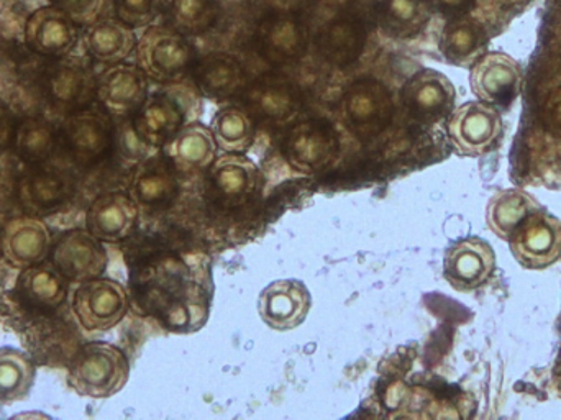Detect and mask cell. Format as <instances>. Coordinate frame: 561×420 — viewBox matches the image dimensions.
Instances as JSON below:
<instances>
[{
  "instance_id": "cell-26",
  "label": "cell",
  "mask_w": 561,
  "mask_h": 420,
  "mask_svg": "<svg viewBox=\"0 0 561 420\" xmlns=\"http://www.w3.org/2000/svg\"><path fill=\"white\" fill-rule=\"evenodd\" d=\"M72 193V180L61 170L38 168L19 183V200L33 214L58 209Z\"/></svg>"
},
{
  "instance_id": "cell-30",
  "label": "cell",
  "mask_w": 561,
  "mask_h": 420,
  "mask_svg": "<svg viewBox=\"0 0 561 420\" xmlns=\"http://www.w3.org/2000/svg\"><path fill=\"white\" fill-rule=\"evenodd\" d=\"M431 15V0H381L376 22L389 38L408 39L425 29Z\"/></svg>"
},
{
  "instance_id": "cell-31",
  "label": "cell",
  "mask_w": 561,
  "mask_h": 420,
  "mask_svg": "<svg viewBox=\"0 0 561 420\" xmlns=\"http://www.w3.org/2000/svg\"><path fill=\"white\" fill-rule=\"evenodd\" d=\"M66 277L56 270L55 264L38 263L23 268L20 274L19 293L23 299L39 309H56L68 296Z\"/></svg>"
},
{
  "instance_id": "cell-37",
  "label": "cell",
  "mask_w": 561,
  "mask_h": 420,
  "mask_svg": "<svg viewBox=\"0 0 561 420\" xmlns=\"http://www.w3.org/2000/svg\"><path fill=\"white\" fill-rule=\"evenodd\" d=\"M111 2L115 19L131 29L150 26L163 9L161 0H111Z\"/></svg>"
},
{
  "instance_id": "cell-34",
  "label": "cell",
  "mask_w": 561,
  "mask_h": 420,
  "mask_svg": "<svg viewBox=\"0 0 561 420\" xmlns=\"http://www.w3.org/2000/svg\"><path fill=\"white\" fill-rule=\"evenodd\" d=\"M163 12L171 29L196 36L216 25L220 7L217 0H163Z\"/></svg>"
},
{
  "instance_id": "cell-11",
  "label": "cell",
  "mask_w": 561,
  "mask_h": 420,
  "mask_svg": "<svg viewBox=\"0 0 561 420\" xmlns=\"http://www.w3.org/2000/svg\"><path fill=\"white\" fill-rule=\"evenodd\" d=\"M95 98L115 117L135 115L148 99V76L138 65H111L99 76Z\"/></svg>"
},
{
  "instance_id": "cell-27",
  "label": "cell",
  "mask_w": 561,
  "mask_h": 420,
  "mask_svg": "<svg viewBox=\"0 0 561 420\" xmlns=\"http://www.w3.org/2000/svg\"><path fill=\"white\" fill-rule=\"evenodd\" d=\"M247 104L253 114L270 122L289 121L299 111V92L280 76H265L247 91Z\"/></svg>"
},
{
  "instance_id": "cell-8",
  "label": "cell",
  "mask_w": 561,
  "mask_h": 420,
  "mask_svg": "<svg viewBox=\"0 0 561 420\" xmlns=\"http://www.w3.org/2000/svg\"><path fill=\"white\" fill-rule=\"evenodd\" d=\"M209 170L216 200L227 209L247 206L262 191V171L242 154H226L216 158Z\"/></svg>"
},
{
  "instance_id": "cell-21",
  "label": "cell",
  "mask_w": 561,
  "mask_h": 420,
  "mask_svg": "<svg viewBox=\"0 0 561 420\" xmlns=\"http://www.w3.org/2000/svg\"><path fill=\"white\" fill-rule=\"evenodd\" d=\"M138 220V204L122 193L102 194L85 215L88 230L101 241L117 243L134 231Z\"/></svg>"
},
{
  "instance_id": "cell-17",
  "label": "cell",
  "mask_w": 561,
  "mask_h": 420,
  "mask_svg": "<svg viewBox=\"0 0 561 420\" xmlns=\"http://www.w3.org/2000/svg\"><path fill=\"white\" fill-rule=\"evenodd\" d=\"M25 39L26 45L38 55L61 58L75 48L78 26L59 7H42L26 22Z\"/></svg>"
},
{
  "instance_id": "cell-28",
  "label": "cell",
  "mask_w": 561,
  "mask_h": 420,
  "mask_svg": "<svg viewBox=\"0 0 561 420\" xmlns=\"http://www.w3.org/2000/svg\"><path fill=\"white\" fill-rule=\"evenodd\" d=\"M486 30L467 15L451 16L442 30L440 52L450 65L468 68L484 55Z\"/></svg>"
},
{
  "instance_id": "cell-23",
  "label": "cell",
  "mask_w": 561,
  "mask_h": 420,
  "mask_svg": "<svg viewBox=\"0 0 561 420\" xmlns=\"http://www.w3.org/2000/svg\"><path fill=\"white\" fill-rule=\"evenodd\" d=\"M366 43V26L359 16L340 13L330 19L317 35V48L330 65H352L359 58Z\"/></svg>"
},
{
  "instance_id": "cell-15",
  "label": "cell",
  "mask_w": 561,
  "mask_h": 420,
  "mask_svg": "<svg viewBox=\"0 0 561 420\" xmlns=\"http://www.w3.org/2000/svg\"><path fill=\"white\" fill-rule=\"evenodd\" d=\"M53 264L66 280L82 283L102 276L107 268V251L91 231L71 230L56 243Z\"/></svg>"
},
{
  "instance_id": "cell-10",
  "label": "cell",
  "mask_w": 561,
  "mask_h": 420,
  "mask_svg": "<svg viewBox=\"0 0 561 420\" xmlns=\"http://www.w3.org/2000/svg\"><path fill=\"white\" fill-rule=\"evenodd\" d=\"M402 104L415 121L432 124L454 111L455 86L444 72L422 69L402 88Z\"/></svg>"
},
{
  "instance_id": "cell-41",
  "label": "cell",
  "mask_w": 561,
  "mask_h": 420,
  "mask_svg": "<svg viewBox=\"0 0 561 420\" xmlns=\"http://www.w3.org/2000/svg\"><path fill=\"white\" fill-rule=\"evenodd\" d=\"M275 12L299 13L306 10L313 0H266Z\"/></svg>"
},
{
  "instance_id": "cell-35",
  "label": "cell",
  "mask_w": 561,
  "mask_h": 420,
  "mask_svg": "<svg viewBox=\"0 0 561 420\" xmlns=\"http://www.w3.org/2000/svg\"><path fill=\"white\" fill-rule=\"evenodd\" d=\"M217 147L226 154H243L249 150L255 138V124L252 115L242 107L222 109L214 115L210 124Z\"/></svg>"
},
{
  "instance_id": "cell-40",
  "label": "cell",
  "mask_w": 561,
  "mask_h": 420,
  "mask_svg": "<svg viewBox=\"0 0 561 420\" xmlns=\"http://www.w3.org/2000/svg\"><path fill=\"white\" fill-rule=\"evenodd\" d=\"M442 13L450 16L465 15L473 7L474 0H431Z\"/></svg>"
},
{
  "instance_id": "cell-12",
  "label": "cell",
  "mask_w": 561,
  "mask_h": 420,
  "mask_svg": "<svg viewBox=\"0 0 561 420\" xmlns=\"http://www.w3.org/2000/svg\"><path fill=\"white\" fill-rule=\"evenodd\" d=\"M62 137L69 154L78 163L92 164L107 155L114 145V125L102 112L79 109L62 124Z\"/></svg>"
},
{
  "instance_id": "cell-6",
  "label": "cell",
  "mask_w": 561,
  "mask_h": 420,
  "mask_svg": "<svg viewBox=\"0 0 561 420\" xmlns=\"http://www.w3.org/2000/svg\"><path fill=\"white\" fill-rule=\"evenodd\" d=\"M514 258L530 270H542L561 258V220L549 212L530 214L510 237Z\"/></svg>"
},
{
  "instance_id": "cell-20",
  "label": "cell",
  "mask_w": 561,
  "mask_h": 420,
  "mask_svg": "<svg viewBox=\"0 0 561 420\" xmlns=\"http://www.w3.org/2000/svg\"><path fill=\"white\" fill-rule=\"evenodd\" d=\"M217 141L213 130L199 122L183 125L167 144L163 155L180 173L209 170L217 158Z\"/></svg>"
},
{
  "instance_id": "cell-39",
  "label": "cell",
  "mask_w": 561,
  "mask_h": 420,
  "mask_svg": "<svg viewBox=\"0 0 561 420\" xmlns=\"http://www.w3.org/2000/svg\"><path fill=\"white\" fill-rule=\"evenodd\" d=\"M15 130L12 114L0 105V151L5 150L12 144Z\"/></svg>"
},
{
  "instance_id": "cell-5",
  "label": "cell",
  "mask_w": 561,
  "mask_h": 420,
  "mask_svg": "<svg viewBox=\"0 0 561 420\" xmlns=\"http://www.w3.org/2000/svg\"><path fill=\"white\" fill-rule=\"evenodd\" d=\"M448 137L465 157H480L494 148L503 134L500 109L483 101L465 102L448 115Z\"/></svg>"
},
{
  "instance_id": "cell-4",
  "label": "cell",
  "mask_w": 561,
  "mask_h": 420,
  "mask_svg": "<svg viewBox=\"0 0 561 420\" xmlns=\"http://www.w3.org/2000/svg\"><path fill=\"white\" fill-rule=\"evenodd\" d=\"M128 304L124 284L101 276L78 283L71 300L76 319L89 332H104L121 323Z\"/></svg>"
},
{
  "instance_id": "cell-2",
  "label": "cell",
  "mask_w": 561,
  "mask_h": 420,
  "mask_svg": "<svg viewBox=\"0 0 561 420\" xmlns=\"http://www.w3.org/2000/svg\"><path fill=\"white\" fill-rule=\"evenodd\" d=\"M196 49L183 33L171 26L150 25L137 43V65L141 71L163 84L181 81L193 71Z\"/></svg>"
},
{
  "instance_id": "cell-22",
  "label": "cell",
  "mask_w": 561,
  "mask_h": 420,
  "mask_svg": "<svg viewBox=\"0 0 561 420\" xmlns=\"http://www.w3.org/2000/svg\"><path fill=\"white\" fill-rule=\"evenodd\" d=\"M98 81L91 69L78 61H58L46 71L45 92L62 111H79L91 102Z\"/></svg>"
},
{
  "instance_id": "cell-38",
  "label": "cell",
  "mask_w": 561,
  "mask_h": 420,
  "mask_svg": "<svg viewBox=\"0 0 561 420\" xmlns=\"http://www.w3.org/2000/svg\"><path fill=\"white\" fill-rule=\"evenodd\" d=\"M543 118H546L547 127L553 134L561 137V88L556 89L552 94L547 98L546 105H543Z\"/></svg>"
},
{
  "instance_id": "cell-33",
  "label": "cell",
  "mask_w": 561,
  "mask_h": 420,
  "mask_svg": "<svg viewBox=\"0 0 561 420\" xmlns=\"http://www.w3.org/2000/svg\"><path fill=\"white\" fill-rule=\"evenodd\" d=\"M32 359L12 347L0 349V405H13L28 398L35 383Z\"/></svg>"
},
{
  "instance_id": "cell-25",
  "label": "cell",
  "mask_w": 561,
  "mask_h": 420,
  "mask_svg": "<svg viewBox=\"0 0 561 420\" xmlns=\"http://www.w3.org/2000/svg\"><path fill=\"white\" fill-rule=\"evenodd\" d=\"M176 193V170L164 155H153L138 163L130 184V197L138 206H167Z\"/></svg>"
},
{
  "instance_id": "cell-16",
  "label": "cell",
  "mask_w": 561,
  "mask_h": 420,
  "mask_svg": "<svg viewBox=\"0 0 561 420\" xmlns=\"http://www.w3.org/2000/svg\"><path fill=\"white\" fill-rule=\"evenodd\" d=\"M310 299L306 284L279 280L263 290L259 297V314L273 330L297 329L309 316Z\"/></svg>"
},
{
  "instance_id": "cell-24",
  "label": "cell",
  "mask_w": 561,
  "mask_h": 420,
  "mask_svg": "<svg viewBox=\"0 0 561 420\" xmlns=\"http://www.w3.org/2000/svg\"><path fill=\"white\" fill-rule=\"evenodd\" d=\"M197 89L210 99H227L245 89L247 72L233 55L214 52L197 59L193 66Z\"/></svg>"
},
{
  "instance_id": "cell-29",
  "label": "cell",
  "mask_w": 561,
  "mask_h": 420,
  "mask_svg": "<svg viewBox=\"0 0 561 420\" xmlns=\"http://www.w3.org/2000/svg\"><path fill=\"white\" fill-rule=\"evenodd\" d=\"M85 49L95 61L117 65L137 48L134 29L118 19L92 23L84 36Z\"/></svg>"
},
{
  "instance_id": "cell-9",
  "label": "cell",
  "mask_w": 561,
  "mask_h": 420,
  "mask_svg": "<svg viewBox=\"0 0 561 420\" xmlns=\"http://www.w3.org/2000/svg\"><path fill=\"white\" fill-rule=\"evenodd\" d=\"M283 150L294 170L319 173L335 160L339 144L329 125L319 121H302L287 132Z\"/></svg>"
},
{
  "instance_id": "cell-36",
  "label": "cell",
  "mask_w": 561,
  "mask_h": 420,
  "mask_svg": "<svg viewBox=\"0 0 561 420\" xmlns=\"http://www.w3.org/2000/svg\"><path fill=\"white\" fill-rule=\"evenodd\" d=\"M13 141L23 161L39 164L55 150L56 130L46 118L28 117L16 127Z\"/></svg>"
},
{
  "instance_id": "cell-13",
  "label": "cell",
  "mask_w": 561,
  "mask_h": 420,
  "mask_svg": "<svg viewBox=\"0 0 561 420\" xmlns=\"http://www.w3.org/2000/svg\"><path fill=\"white\" fill-rule=\"evenodd\" d=\"M496 268L493 247L481 238L470 237L448 248L444 258V276L454 290L468 293L483 286Z\"/></svg>"
},
{
  "instance_id": "cell-3",
  "label": "cell",
  "mask_w": 561,
  "mask_h": 420,
  "mask_svg": "<svg viewBox=\"0 0 561 420\" xmlns=\"http://www.w3.org/2000/svg\"><path fill=\"white\" fill-rule=\"evenodd\" d=\"M346 127L362 140H371L388 130L394 117L391 92L378 79L362 78L346 88L342 98Z\"/></svg>"
},
{
  "instance_id": "cell-14",
  "label": "cell",
  "mask_w": 561,
  "mask_h": 420,
  "mask_svg": "<svg viewBox=\"0 0 561 420\" xmlns=\"http://www.w3.org/2000/svg\"><path fill=\"white\" fill-rule=\"evenodd\" d=\"M260 55L272 65H286L302 58L309 46V32L297 13L275 12L256 26Z\"/></svg>"
},
{
  "instance_id": "cell-18",
  "label": "cell",
  "mask_w": 561,
  "mask_h": 420,
  "mask_svg": "<svg viewBox=\"0 0 561 420\" xmlns=\"http://www.w3.org/2000/svg\"><path fill=\"white\" fill-rule=\"evenodd\" d=\"M187 109L176 95L160 92L151 95L135 114L131 127L145 147H163L183 125H186Z\"/></svg>"
},
{
  "instance_id": "cell-32",
  "label": "cell",
  "mask_w": 561,
  "mask_h": 420,
  "mask_svg": "<svg viewBox=\"0 0 561 420\" xmlns=\"http://www.w3.org/2000/svg\"><path fill=\"white\" fill-rule=\"evenodd\" d=\"M540 211L536 197L523 190H504L491 197L486 209L488 227L501 238H510L534 212Z\"/></svg>"
},
{
  "instance_id": "cell-7",
  "label": "cell",
  "mask_w": 561,
  "mask_h": 420,
  "mask_svg": "<svg viewBox=\"0 0 561 420\" xmlns=\"http://www.w3.org/2000/svg\"><path fill=\"white\" fill-rule=\"evenodd\" d=\"M523 68L506 53L491 52L471 66L470 86L478 101L507 109L523 89Z\"/></svg>"
},
{
  "instance_id": "cell-1",
  "label": "cell",
  "mask_w": 561,
  "mask_h": 420,
  "mask_svg": "<svg viewBox=\"0 0 561 420\" xmlns=\"http://www.w3.org/2000/svg\"><path fill=\"white\" fill-rule=\"evenodd\" d=\"M130 363L118 347L105 342L85 343L78 350L68 382L78 395L105 399L117 395L127 385Z\"/></svg>"
},
{
  "instance_id": "cell-19",
  "label": "cell",
  "mask_w": 561,
  "mask_h": 420,
  "mask_svg": "<svg viewBox=\"0 0 561 420\" xmlns=\"http://www.w3.org/2000/svg\"><path fill=\"white\" fill-rule=\"evenodd\" d=\"M49 243L48 227L35 217L12 218L0 235L3 258L15 268L43 263L49 254Z\"/></svg>"
}]
</instances>
